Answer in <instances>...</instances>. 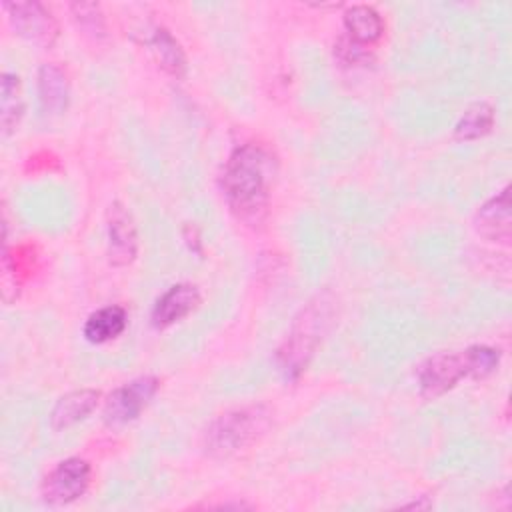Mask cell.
Wrapping results in <instances>:
<instances>
[{"mask_svg": "<svg viewBox=\"0 0 512 512\" xmlns=\"http://www.w3.org/2000/svg\"><path fill=\"white\" fill-rule=\"evenodd\" d=\"M274 158L258 144H242L228 156L220 186L232 214L256 226L264 220L270 202Z\"/></svg>", "mask_w": 512, "mask_h": 512, "instance_id": "cell-1", "label": "cell"}, {"mask_svg": "<svg viewBox=\"0 0 512 512\" xmlns=\"http://www.w3.org/2000/svg\"><path fill=\"white\" fill-rule=\"evenodd\" d=\"M332 320L334 300L328 294H318L298 312L276 350V366L286 380H296L306 370Z\"/></svg>", "mask_w": 512, "mask_h": 512, "instance_id": "cell-2", "label": "cell"}, {"mask_svg": "<svg viewBox=\"0 0 512 512\" xmlns=\"http://www.w3.org/2000/svg\"><path fill=\"white\" fill-rule=\"evenodd\" d=\"M272 412L266 404H244L220 414L204 434V448L212 458H230L256 444L270 428Z\"/></svg>", "mask_w": 512, "mask_h": 512, "instance_id": "cell-3", "label": "cell"}, {"mask_svg": "<svg viewBox=\"0 0 512 512\" xmlns=\"http://www.w3.org/2000/svg\"><path fill=\"white\" fill-rule=\"evenodd\" d=\"M462 378H470L466 350L438 352L426 358L416 372L418 392L424 400H434L452 390Z\"/></svg>", "mask_w": 512, "mask_h": 512, "instance_id": "cell-4", "label": "cell"}, {"mask_svg": "<svg viewBox=\"0 0 512 512\" xmlns=\"http://www.w3.org/2000/svg\"><path fill=\"white\" fill-rule=\"evenodd\" d=\"M156 390H158L156 376H138L118 386L104 402V410H102L104 424L110 428H118L134 422L142 414V410L148 406V402L154 398Z\"/></svg>", "mask_w": 512, "mask_h": 512, "instance_id": "cell-5", "label": "cell"}, {"mask_svg": "<svg viewBox=\"0 0 512 512\" xmlns=\"http://www.w3.org/2000/svg\"><path fill=\"white\" fill-rule=\"evenodd\" d=\"M90 464L82 458H66L58 462L42 480L40 494L50 506H66L82 498L90 486Z\"/></svg>", "mask_w": 512, "mask_h": 512, "instance_id": "cell-6", "label": "cell"}, {"mask_svg": "<svg viewBox=\"0 0 512 512\" xmlns=\"http://www.w3.org/2000/svg\"><path fill=\"white\" fill-rule=\"evenodd\" d=\"M4 12L14 28V32L30 44L50 48L58 38V22L52 12L32 0V2H4Z\"/></svg>", "mask_w": 512, "mask_h": 512, "instance_id": "cell-7", "label": "cell"}, {"mask_svg": "<svg viewBox=\"0 0 512 512\" xmlns=\"http://www.w3.org/2000/svg\"><path fill=\"white\" fill-rule=\"evenodd\" d=\"M108 260L112 266H128L138 254V232L132 214L124 204L112 202L106 212Z\"/></svg>", "mask_w": 512, "mask_h": 512, "instance_id": "cell-8", "label": "cell"}, {"mask_svg": "<svg viewBox=\"0 0 512 512\" xmlns=\"http://www.w3.org/2000/svg\"><path fill=\"white\" fill-rule=\"evenodd\" d=\"M202 302L200 290L194 284L180 282L170 286L152 308V326L158 330L170 328L190 316Z\"/></svg>", "mask_w": 512, "mask_h": 512, "instance_id": "cell-9", "label": "cell"}, {"mask_svg": "<svg viewBox=\"0 0 512 512\" xmlns=\"http://www.w3.org/2000/svg\"><path fill=\"white\" fill-rule=\"evenodd\" d=\"M474 228L486 240L504 242V244L510 240L512 212H510V188L508 186L478 208V212L474 216Z\"/></svg>", "mask_w": 512, "mask_h": 512, "instance_id": "cell-10", "label": "cell"}, {"mask_svg": "<svg viewBox=\"0 0 512 512\" xmlns=\"http://www.w3.org/2000/svg\"><path fill=\"white\" fill-rule=\"evenodd\" d=\"M98 400H100V392L94 388H80L64 394L62 398H58V402L50 412V428L60 432L82 422L94 412V408L98 406Z\"/></svg>", "mask_w": 512, "mask_h": 512, "instance_id": "cell-11", "label": "cell"}, {"mask_svg": "<svg viewBox=\"0 0 512 512\" xmlns=\"http://www.w3.org/2000/svg\"><path fill=\"white\" fill-rule=\"evenodd\" d=\"M38 88V102L44 114L58 116L68 108L70 86L66 74L54 64H42L36 76Z\"/></svg>", "mask_w": 512, "mask_h": 512, "instance_id": "cell-12", "label": "cell"}, {"mask_svg": "<svg viewBox=\"0 0 512 512\" xmlns=\"http://www.w3.org/2000/svg\"><path fill=\"white\" fill-rule=\"evenodd\" d=\"M344 30L346 36L354 42L370 46L382 38L384 20L376 8L368 4H356L344 12Z\"/></svg>", "mask_w": 512, "mask_h": 512, "instance_id": "cell-13", "label": "cell"}, {"mask_svg": "<svg viewBox=\"0 0 512 512\" xmlns=\"http://www.w3.org/2000/svg\"><path fill=\"white\" fill-rule=\"evenodd\" d=\"M128 324V314L122 306H104L96 312H92L82 328L84 338L90 344H106L114 338H118Z\"/></svg>", "mask_w": 512, "mask_h": 512, "instance_id": "cell-14", "label": "cell"}, {"mask_svg": "<svg viewBox=\"0 0 512 512\" xmlns=\"http://www.w3.org/2000/svg\"><path fill=\"white\" fill-rule=\"evenodd\" d=\"M148 46L154 54V60L166 74L174 78H182L186 74V54L166 28H156L148 40Z\"/></svg>", "mask_w": 512, "mask_h": 512, "instance_id": "cell-15", "label": "cell"}, {"mask_svg": "<svg viewBox=\"0 0 512 512\" xmlns=\"http://www.w3.org/2000/svg\"><path fill=\"white\" fill-rule=\"evenodd\" d=\"M494 122H496L494 106L484 102V100L482 102H474L458 118V122L454 126V138L458 142L478 140V138L486 136L488 132H492Z\"/></svg>", "mask_w": 512, "mask_h": 512, "instance_id": "cell-16", "label": "cell"}, {"mask_svg": "<svg viewBox=\"0 0 512 512\" xmlns=\"http://www.w3.org/2000/svg\"><path fill=\"white\" fill-rule=\"evenodd\" d=\"M0 124L2 134L10 136L16 126L20 124V118L24 114V96H22V84L20 78L12 72L2 74V90H0Z\"/></svg>", "mask_w": 512, "mask_h": 512, "instance_id": "cell-17", "label": "cell"}, {"mask_svg": "<svg viewBox=\"0 0 512 512\" xmlns=\"http://www.w3.org/2000/svg\"><path fill=\"white\" fill-rule=\"evenodd\" d=\"M70 12L76 20V24L90 36L102 38L106 34V22L104 14L98 4L94 2H74L70 4Z\"/></svg>", "mask_w": 512, "mask_h": 512, "instance_id": "cell-18", "label": "cell"}, {"mask_svg": "<svg viewBox=\"0 0 512 512\" xmlns=\"http://www.w3.org/2000/svg\"><path fill=\"white\" fill-rule=\"evenodd\" d=\"M466 358H468V368H470V378H486L490 376L498 364H500V352L492 346L476 344L466 348Z\"/></svg>", "mask_w": 512, "mask_h": 512, "instance_id": "cell-19", "label": "cell"}, {"mask_svg": "<svg viewBox=\"0 0 512 512\" xmlns=\"http://www.w3.org/2000/svg\"><path fill=\"white\" fill-rule=\"evenodd\" d=\"M334 56L348 66H366L368 62L374 60V54L368 50V46H362L348 38L346 34L340 36L334 44Z\"/></svg>", "mask_w": 512, "mask_h": 512, "instance_id": "cell-20", "label": "cell"}]
</instances>
